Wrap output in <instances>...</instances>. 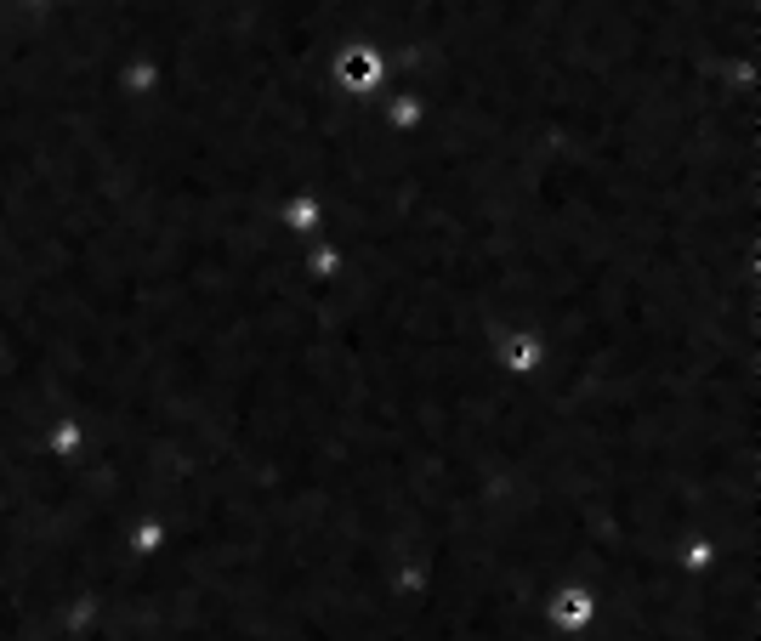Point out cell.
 Returning <instances> with one entry per match:
<instances>
[{
  "mask_svg": "<svg viewBox=\"0 0 761 641\" xmlns=\"http://www.w3.org/2000/svg\"><path fill=\"white\" fill-rule=\"evenodd\" d=\"M585 613H591V602H580V596H568V602L557 607V619H563V624H580Z\"/></svg>",
  "mask_w": 761,
  "mask_h": 641,
  "instance_id": "1",
  "label": "cell"
},
{
  "mask_svg": "<svg viewBox=\"0 0 761 641\" xmlns=\"http://www.w3.org/2000/svg\"><path fill=\"white\" fill-rule=\"evenodd\" d=\"M341 74H347V80H370L375 63H370V57H347V69H341Z\"/></svg>",
  "mask_w": 761,
  "mask_h": 641,
  "instance_id": "2",
  "label": "cell"
}]
</instances>
